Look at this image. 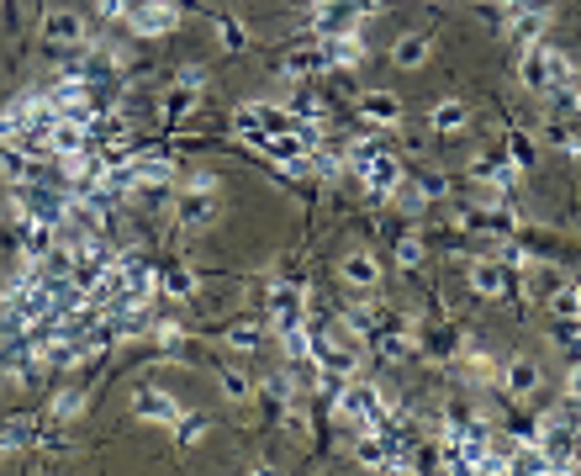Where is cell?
<instances>
[{
  "label": "cell",
  "mask_w": 581,
  "mask_h": 476,
  "mask_svg": "<svg viewBox=\"0 0 581 476\" xmlns=\"http://www.w3.org/2000/svg\"><path fill=\"white\" fill-rule=\"evenodd\" d=\"M148 334H154L159 344H180V323H174V318H154V328H148Z\"/></svg>",
  "instance_id": "39"
},
{
  "label": "cell",
  "mask_w": 581,
  "mask_h": 476,
  "mask_svg": "<svg viewBox=\"0 0 581 476\" xmlns=\"http://www.w3.org/2000/svg\"><path fill=\"white\" fill-rule=\"evenodd\" d=\"M27 445H38V429H32V418H11V423H5V450L16 455V450H27Z\"/></svg>",
  "instance_id": "27"
},
{
  "label": "cell",
  "mask_w": 581,
  "mask_h": 476,
  "mask_svg": "<svg viewBox=\"0 0 581 476\" xmlns=\"http://www.w3.org/2000/svg\"><path fill=\"white\" fill-rule=\"evenodd\" d=\"M359 112H365V122H370V127H392V122L402 117V101H397L392 90H370Z\"/></svg>",
  "instance_id": "16"
},
{
  "label": "cell",
  "mask_w": 581,
  "mask_h": 476,
  "mask_svg": "<svg viewBox=\"0 0 581 476\" xmlns=\"http://www.w3.org/2000/svg\"><path fill=\"white\" fill-rule=\"evenodd\" d=\"M323 69H333L328 43H301V48H290L286 59H281V80H312V74H323Z\"/></svg>",
  "instance_id": "9"
},
{
  "label": "cell",
  "mask_w": 581,
  "mask_h": 476,
  "mask_svg": "<svg viewBox=\"0 0 581 476\" xmlns=\"http://www.w3.org/2000/svg\"><path fill=\"white\" fill-rule=\"evenodd\" d=\"M43 38H48L54 48H85V16L69 11V5H58V11L43 16Z\"/></svg>",
  "instance_id": "8"
},
{
  "label": "cell",
  "mask_w": 581,
  "mask_h": 476,
  "mask_svg": "<svg viewBox=\"0 0 581 476\" xmlns=\"http://www.w3.org/2000/svg\"><path fill=\"white\" fill-rule=\"evenodd\" d=\"M339 276H344L349 286H359V292H375V286H381V259L365 254V249H354V254H344Z\"/></svg>",
  "instance_id": "13"
},
{
  "label": "cell",
  "mask_w": 581,
  "mask_h": 476,
  "mask_svg": "<svg viewBox=\"0 0 581 476\" xmlns=\"http://www.w3.org/2000/svg\"><path fill=\"white\" fill-rule=\"evenodd\" d=\"M555 143H560L566 154H581V132L577 127H566V122H555Z\"/></svg>",
  "instance_id": "41"
},
{
  "label": "cell",
  "mask_w": 581,
  "mask_h": 476,
  "mask_svg": "<svg viewBox=\"0 0 581 476\" xmlns=\"http://www.w3.org/2000/svg\"><path fill=\"white\" fill-rule=\"evenodd\" d=\"M528 259H534V254H528L523 243H502V265H508V270H523Z\"/></svg>",
  "instance_id": "42"
},
{
  "label": "cell",
  "mask_w": 581,
  "mask_h": 476,
  "mask_svg": "<svg viewBox=\"0 0 581 476\" xmlns=\"http://www.w3.org/2000/svg\"><path fill=\"white\" fill-rule=\"evenodd\" d=\"M217 32H223V48H228V54H243V43H248V32H243V27H238L232 16H223V21H217Z\"/></svg>",
  "instance_id": "36"
},
{
  "label": "cell",
  "mask_w": 581,
  "mask_h": 476,
  "mask_svg": "<svg viewBox=\"0 0 581 476\" xmlns=\"http://www.w3.org/2000/svg\"><path fill=\"white\" fill-rule=\"evenodd\" d=\"M328 59L339 64V69H354V64L365 59V48H359V32H349V38H333V43H328Z\"/></svg>",
  "instance_id": "24"
},
{
  "label": "cell",
  "mask_w": 581,
  "mask_h": 476,
  "mask_svg": "<svg viewBox=\"0 0 581 476\" xmlns=\"http://www.w3.org/2000/svg\"><path fill=\"white\" fill-rule=\"evenodd\" d=\"M397 265H402V270H417V265H423V243H417V238H402V243H397Z\"/></svg>",
  "instance_id": "38"
},
{
  "label": "cell",
  "mask_w": 581,
  "mask_h": 476,
  "mask_svg": "<svg viewBox=\"0 0 581 476\" xmlns=\"http://www.w3.org/2000/svg\"><path fill=\"white\" fill-rule=\"evenodd\" d=\"M359 180H365V191H370L375 201H392V196H397V191L407 185L402 165H397L392 154H375V159H370V165L359 170Z\"/></svg>",
  "instance_id": "6"
},
{
  "label": "cell",
  "mask_w": 581,
  "mask_h": 476,
  "mask_svg": "<svg viewBox=\"0 0 581 476\" xmlns=\"http://www.w3.org/2000/svg\"><path fill=\"white\" fill-rule=\"evenodd\" d=\"M544 27H550V11H513V21H508L513 43H528V48H534V38H544Z\"/></svg>",
  "instance_id": "17"
},
{
  "label": "cell",
  "mask_w": 581,
  "mask_h": 476,
  "mask_svg": "<svg viewBox=\"0 0 581 476\" xmlns=\"http://www.w3.org/2000/svg\"><path fill=\"white\" fill-rule=\"evenodd\" d=\"M223 344H228V350H243V355H248V350L259 344V323H232L228 334H223Z\"/></svg>",
  "instance_id": "33"
},
{
  "label": "cell",
  "mask_w": 581,
  "mask_h": 476,
  "mask_svg": "<svg viewBox=\"0 0 581 476\" xmlns=\"http://www.w3.org/2000/svg\"><path fill=\"white\" fill-rule=\"evenodd\" d=\"M185 185H190V191H217V175H212V170H196Z\"/></svg>",
  "instance_id": "44"
},
{
  "label": "cell",
  "mask_w": 581,
  "mask_h": 476,
  "mask_svg": "<svg viewBox=\"0 0 581 476\" xmlns=\"http://www.w3.org/2000/svg\"><path fill=\"white\" fill-rule=\"evenodd\" d=\"M132 170H138V191L154 196V191H164V185L174 180V159H164V154H138Z\"/></svg>",
  "instance_id": "12"
},
{
  "label": "cell",
  "mask_w": 581,
  "mask_h": 476,
  "mask_svg": "<svg viewBox=\"0 0 581 476\" xmlns=\"http://www.w3.org/2000/svg\"><path fill=\"white\" fill-rule=\"evenodd\" d=\"M566 392H571V397H581V360L571 365V376H566Z\"/></svg>",
  "instance_id": "45"
},
{
  "label": "cell",
  "mask_w": 581,
  "mask_h": 476,
  "mask_svg": "<svg viewBox=\"0 0 581 476\" xmlns=\"http://www.w3.org/2000/svg\"><path fill=\"white\" fill-rule=\"evenodd\" d=\"M217 387H223V397H228V403H248V397H254V381H248V376H238V370H223V376H217Z\"/></svg>",
  "instance_id": "29"
},
{
  "label": "cell",
  "mask_w": 581,
  "mask_h": 476,
  "mask_svg": "<svg viewBox=\"0 0 581 476\" xmlns=\"http://www.w3.org/2000/svg\"><path fill=\"white\" fill-rule=\"evenodd\" d=\"M80 413H85V392L69 387V392H58L54 397V418H80Z\"/></svg>",
  "instance_id": "35"
},
{
  "label": "cell",
  "mask_w": 581,
  "mask_h": 476,
  "mask_svg": "<svg viewBox=\"0 0 581 476\" xmlns=\"http://www.w3.org/2000/svg\"><path fill=\"white\" fill-rule=\"evenodd\" d=\"M159 281H164V297H196V276L185 270V265H170V270H159Z\"/></svg>",
  "instance_id": "23"
},
{
  "label": "cell",
  "mask_w": 581,
  "mask_h": 476,
  "mask_svg": "<svg viewBox=\"0 0 581 476\" xmlns=\"http://www.w3.org/2000/svg\"><path fill=\"white\" fill-rule=\"evenodd\" d=\"M206 423H212L206 413H180L174 418V439H180V445H201V439H206Z\"/></svg>",
  "instance_id": "25"
},
{
  "label": "cell",
  "mask_w": 581,
  "mask_h": 476,
  "mask_svg": "<svg viewBox=\"0 0 581 476\" xmlns=\"http://www.w3.org/2000/svg\"><path fill=\"white\" fill-rule=\"evenodd\" d=\"M571 297H577V312H581V281H577V286H571Z\"/></svg>",
  "instance_id": "46"
},
{
  "label": "cell",
  "mask_w": 581,
  "mask_h": 476,
  "mask_svg": "<svg viewBox=\"0 0 581 476\" xmlns=\"http://www.w3.org/2000/svg\"><path fill=\"white\" fill-rule=\"evenodd\" d=\"M32 175H38V170H32V154H27L21 143H5V180H11V185H27Z\"/></svg>",
  "instance_id": "20"
},
{
  "label": "cell",
  "mask_w": 581,
  "mask_h": 476,
  "mask_svg": "<svg viewBox=\"0 0 581 476\" xmlns=\"http://www.w3.org/2000/svg\"><path fill=\"white\" fill-rule=\"evenodd\" d=\"M359 16H365V5H359V0H317V11H312L317 43H333V38H349V32L359 27Z\"/></svg>",
  "instance_id": "3"
},
{
  "label": "cell",
  "mask_w": 581,
  "mask_h": 476,
  "mask_svg": "<svg viewBox=\"0 0 581 476\" xmlns=\"http://www.w3.org/2000/svg\"><path fill=\"white\" fill-rule=\"evenodd\" d=\"M392 59L402 64V69H417V64H428V38H397Z\"/></svg>",
  "instance_id": "26"
},
{
  "label": "cell",
  "mask_w": 581,
  "mask_h": 476,
  "mask_svg": "<svg viewBox=\"0 0 581 476\" xmlns=\"http://www.w3.org/2000/svg\"><path fill=\"white\" fill-rule=\"evenodd\" d=\"M502 381H508L513 397H534V392H539V365H534V360H513V365L502 370Z\"/></svg>",
  "instance_id": "18"
},
{
  "label": "cell",
  "mask_w": 581,
  "mask_h": 476,
  "mask_svg": "<svg viewBox=\"0 0 581 476\" xmlns=\"http://www.w3.org/2000/svg\"><path fill=\"white\" fill-rule=\"evenodd\" d=\"M333 413H339V423L370 429L375 418L386 413V403H381V392H375L370 381H339V403H333Z\"/></svg>",
  "instance_id": "1"
},
{
  "label": "cell",
  "mask_w": 581,
  "mask_h": 476,
  "mask_svg": "<svg viewBox=\"0 0 581 476\" xmlns=\"http://www.w3.org/2000/svg\"><path fill=\"white\" fill-rule=\"evenodd\" d=\"M180 85L201 96V85H206V69H196V64H185V69H180Z\"/></svg>",
  "instance_id": "43"
},
{
  "label": "cell",
  "mask_w": 581,
  "mask_h": 476,
  "mask_svg": "<svg viewBox=\"0 0 581 476\" xmlns=\"http://www.w3.org/2000/svg\"><path fill=\"white\" fill-rule=\"evenodd\" d=\"M539 445H544V455H550V466H555V472H577V461H581V429L560 423V418H544V423H539Z\"/></svg>",
  "instance_id": "2"
},
{
  "label": "cell",
  "mask_w": 581,
  "mask_h": 476,
  "mask_svg": "<svg viewBox=\"0 0 581 476\" xmlns=\"http://www.w3.org/2000/svg\"><path fill=\"white\" fill-rule=\"evenodd\" d=\"M434 127H439V132H460V127H465V106H460V101H439V106H434Z\"/></svg>",
  "instance_id": "32"
},
{
  "label": "cell",
  "mask_w": 581,
  "mask_h": 476,
  "mask_svg": "<svg viewBox=\"0 0 581 476\" xmlns=\"http://www.w3.org/2000/svg\"><path fill=\"white\" fill-rule=\"evenodd\" d=\"M349 334H359V339H375V328H381V312H375V302H354L344 312Z\"/></svg>",
  "instance_id": "19"
},
{
  "label": "cell",
  "mask_w": 581,
  "mask_h": 476,
  "mask_svg": "<svg viewBox=\"0 0 581 476\" xmlns=\"http://www.w3.org/2000/svg\"><path fill=\"white\" fill-rule=\"evenodd\" d=\"M470 286L481 292V297H508V265L502 259H481V265H470Z\"/></svg>",
  "instance_id": "15"
},
{
  "label": "cell",
  "mask_w": 581,
  "mask_h": 476,
  "mask_svg": "<svg viewBox=\"0 0 581 476\" xmlns=\"http://www.w3.org/2000/svg\"><path fill=\"white\" fill-rule=\"evenodd\" d=\"M513 472H528V476H550V472H555V466H550V455H544V445H534V439H528V445H523L518 455H513Z\"/></svg>",
  "instance_id": "21"
},
{
  "label": "cell",
  "mask_w": 581,
  "mask_h": 476,
  "mask_svg": "<svg viewBox=\"0 0 581 476\" xmlns=\"http://www.w3.org/2000/svg\"><path fill=\"white\" fill-rule=\"evenodd\" d=\"M270 323H275V334H290V328L307 323V292L296 281L290 286H270Z\"/></svg>",
  "instance_id": "4"
},
{
  "label": "cell",
  "mask_w": 581,
  "mask_h": 476,
  "mask_svg": "<svg viewBox=\"0 0 581 476\" xmlns=\"http://www.w3.org/2000/svg\"><path fill=\"white\" fill-rule=\"evenodd\" d=\"M290 117L296 122H323V96H317L312 85H301V90L290 96Z\"/></svg>",
  "instance_id": "22"
},
{
  "label": "cell",
  "mask_w": 581,
  "mask_h": 476,
  "mask_svg": "<svg viewBox=\"0 0 581 476\" xmlns=\"http://www.w3.org/2000/svg\"><path fill=\"white\" fill-rule=\"evenodd\" d=\"M290 397H296V381H290V376H270V381H265V403H270L275 413L290 408Z\"/></svg>",
  "instance_id": "30"
},
{
  "label": "cell",
  "mask_w": 581,
  "mask_h": 476,
  "mask_svg": "<svg viewBox=\"0 0 581 476\" xmlns=\"http://www.w3.org/2000/svg\"><path fill=\"white\" fill-rule=\"evenodd\" d=\"M190 101H196V90H185V85H180V90L170 96V106H164V112H170V122L185 117V112H190Z\"/></svg>",
  "instance_id": "40"
},
{
  "label": "cell",
  "mask_w": 581,
  "mask_h": 476,
  "mask_svg": "<svg viewBox=\"0 0 581 476\" xmlns=\"http://www.w3.org/2000/svg\"><path fill=\"white\" fill-rule=\"evenodd\" d=\"M132 418H143V423H174V418H180V403H174L170 392L143 387V392L132 397Z\"/></svg>",
  "instance_id": "11"
},
{
  "label": "cell",
  "mask_w": 581,
  "mask_h": 476,
  "mask_svg": "<svg viewBox=\"0 0 581 476\" xmlns=\"http://www.w3.org/2000/svg\"><path fill=\"white\" fill-rule=\"evenodd\" d=\"M470 180H481V185H502V191H508V185L518 180V165L502 159V154H476V159H470Z\"/></svg>",
  "instance_id": "14"
},
{
  "label": "cell",
  "mask_w": 581,
  "mask_h": 476,
  "mask_svg": "<svg viewBox=\"0 0 581 476\" xmlns=\"http://www.w3.org/2000/svg\"><path fill=\"white\" fill-rule=\"evenodd\" d=\"M127 27H132L138 38H164V32L180 27V5H174V0H148L143 11L127 16Z\"/></svg>",
  "instance_id": "7"
},
{
  "label": "cell",
  "mask_w": 581,
  "mask_h": 476,
  "mask_svg": "<svg viewBox=\"0 0 581 476\" xmlns=\"http://www.w3.org/2000/svg\"><path fill=\"white\" fill-rule=\"evenodd\" d=\"M508 154H513L518 170H534V143H528V132H518V127L508 132Z\"/></svg>",
  "instance_id": "34"
},
{
  "label": "cell",
  "mask_w": 581,
  "mask_h": 476,
  "mask_svg": "<svg viewBox=\"0 0 581 476\" xmlns=\"http://www.w3.org/2000/svg\"><path fill=\"white\" fill-rule=\"evenodd\" d=\"M174 217H180V228H190V234H196V228H212V223H217V201H212V191H190V185H185Z\"/></svg>",
  "instance_id": "10"
},
{
  "label": "cell",
  "mask_w": 581,
  "mask_h": 476,
  "mask_svg": "<svg viewBox=\"0 0 581 476\" xmlns=\"http://www.w3.org/2000/svg\"><path fill=\"white\" fill-rule=\"evenodd\" d=\"M312 360L323 365V376H339V381H349L359 370V350L344 344V339H317L312 334Z\"/></svg>",
  "instance_id": "5"
},
{
  "label": "cell",
  "mask_w": 581,
  "mask_h": 476,
  "mask_svg": "<svg viewBox=\"0 0 581 476\" xmlns=\"http://www.w3.org/2000/svg\"><path fill=\"white\" fill-rule=\"evenodd\" d=\"M143 5H148V0H101V16H106V21H127V16L143 11Z\"/></svg>",
  "instance_id": "37"
},
{
  "label": "cell",
  "mask_w": 581,
  "mask_h": 476,
  "mask_svg": "<svg viewBox=\"0 0 581 476\" xmlns=\"http://www.w3.org/2000/svg\"><path fill=\"white\" fill-rule=\"evenodd\" d=\"M375 154H381V143H375V138H354V143L344 149V165H349V170H365Z\"/></svg>",
  "instance_id": "31"
},
{
  "label": "cell",
  "mask_w": 581,
  "mask_h": 476,
  "mask_svg": "<svg viewBox=\"0 0 581 476\" xmlns=\"http://www.w3.org/2000/svg\"><path fill=\"white\" fill-rule=\"evenodd\" d=\"M412 185H417V196H423V201L450 196V175H439V170H417V175H412Z\"/></svg>",
  "instance_id": "28"
}]
</instances>
